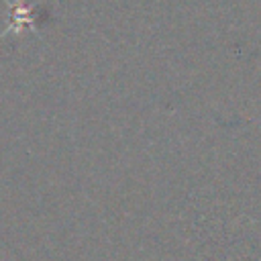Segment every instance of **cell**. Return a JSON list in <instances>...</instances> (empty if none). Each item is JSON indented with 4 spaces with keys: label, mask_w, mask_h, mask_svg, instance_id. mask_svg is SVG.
Masks as SVG:
<instances>
[{
    "label": "cell",
    "mask_w": 261,
    "mask_h": 261,
    "mask_svg": "<svg viewBox=\"0 0 261 261\" xmlns=\"http://www.w3.org/2000/svg\"><path fill=\"white\" fill-rule=\"evenodd\" d=\"M24 24L33 29L31 8H29V6H24L22 2H16V8H12V12H10V24H8V29H6L2 35H6L8 31H20ZM2 35H0V37H2Z\"/></svg>",
    "instance_id": "cell-1"
}]
</instances>
